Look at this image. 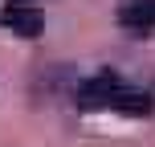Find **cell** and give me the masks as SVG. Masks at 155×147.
Here are the masks:
<instances>
[{
  "mask_svg": "<svg viewBox=\"0 0 155 147\" xmlns=\"http://www.w3.org/2000/svg\"><path fill=\"white\" fill-rule=\"evenodd\" d=\"M0 25L12 33H21V37H37L41 29H45V21H41V8L25 4V0H8L4 8H0Z\"/></svg>",
  "mask_w": 155,
  "mask_h": 147,
  "instance_id": "7a4b0ae2",
  "label": "cell"
},
{
  "mask_svg": "<svg viewBox=\"0 0 155 147\" xmlns=\"http://www.w3.org/2000/svg\"><path fill=\"white\" fill-rule=\"evenodd\" d=\"M78 98H82L86 110H123V115H135V119L151 115V94L131 90L123 82V74H114V70H98L94 78H86Z\"/></svg>",
  "mask_w": 155,
  "mask_h": 147,
  "instance_id": "6da1fadb",
  "label": "cell"
},
{
  "mask_svg": "<svg viewBox=\"0 0 155 147\" xmlns=\"http://www.w3.org/2000/svg\"><path fill=\"white\" fill-rule=\"evenodd\" d=\"M118 25L131 33H151L155 29V0H123L118 4Z\"/></svg>",
  "mask_w": 155,
  "mask_h": 147,
  "instance_id": "3957f363",
  "label": "cell"
}]
</instances>
